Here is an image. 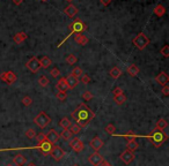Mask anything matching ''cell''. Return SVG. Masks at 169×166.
<instances>
[{
  "label": "cell",
  "mask_w": 169,
  "mask_h": 166,
  "mask_svg": "<svg viewBox=\"0 0 169 166\" xmlns=\"http://www.w3.org/2000/svg\"><path fill=\"white\" fill-rule=\"evenodd\" d=\"M56 98H57L59 102H64L66 99V93H65V92H57V93H56Z\"/></svg>",
  "instance_id": "42"
},
{
  "label": "cell",
  "mask_w": 169,
  "mask_h": 166,
  "mask_svg": "<svg viewBox=\"0 0 169 166\" xmlns=\"http://www.w3.org/2000/svg\"><path fill=\"white\" fill-rule=\"evenodd\" d=\"M65 61L68 64V65H76V61H78V59H76V57L74 56V54H67L66 58H65Z\"/></svg>",
  "instance_id": "31"
},
{
  "label": "cell",
  "mask_w": 169,
  "mask_h": 166,
  "mask_svg": "<svg viewBox=\"0 0 169 166\" xmlns=\"http://www.w3.org/2000/svg\"><path fill=\"white\" fill-rule=\"evenodd\" d=\"M72 166H80L79 164H74V165H72Z\"/></svg>",
  "instance_id": "51"
},
{
  "label": "cell",
  "mask_w": 169,
  "mask_h": 166,
  "mask_svg": "<svg viewBox=\"0 0 169 166\" xmlns=\"http://www.w3.org/2000/svg\"><path fill=\"white\" fill-rule=\"evenodd\" d=\"M106 131H107L108 134H110V135H114L116 131V127L112 125V123H109L107 127H106Z\"/></svg>",
  "instance_id": "37"
},
{
  "label": "cell",
  "mask_w": 169,
  "mask_h": 166,
  "mask_svg": "<svg viewBox=\"0 0 169 166\" xmlns=\"http://www.w3.org/2000/svg\"><path fill=\"white\" fill-rule=\"evenodd\" d=\"M54 144H51L49 141H43L41 144H38V148H40V151L42 152V155L44 156H49L50 152H51V149H52Z\"/></svg>",
  "instance_id": "10"
},
{
  "label": "cell",
  "mask_w": 169,
  "mask_h": 166,
  "mask_svg": "<svg viewBox=\"0 0 169 166\" xmlns=\"http://www.w3.org/2000/svg\"><path fill=\"white\" fill-rule=\"evenodd\" d=\"M60 137H62L63 140L65 141H71L72 140V136H73V134H72V131H70V129H64L63 131V133L60 134Z\"/></svg>",
  "instance_id": "28"
},
{
  "label": "cell",
  "mask_w": 169,
  "mask_h": 166,
  "mask_svg": "<svg viewBox=\"0 0 169 166\" xmlns=\"http://www.w3.org/2000/svg\"><path fill=\"white\" fill-rule=\"evenodd\" d=\"M34 122L40 127V128H45V127L51 122V118H50L45 112H41V113H38V115L34 119Z\"/></svg>",
  "instance_id": "5"
},
{
  "label": "cell",
  "mask_w": 169,
  "mask_h": 166,
  "mask_svg": "<svg viewBox=\"0 0 169 166\" xmlns=\"http://www.w3.org/2000/svg\"><path fill=\"white\" fill-rule=\"evenodd\" d=\"M147 139H148V141H150V142H151L152 144L154 145L155 148H160L161 145L163 144L166 141H167L168 135L165 134L163 131L154 129V131H152V134H150V135L147 136Z\"/></svg>",
  "instance_id": "2"
},
{
  "label": "cell",
  "mask_w": 169,
  "mask_h": 166,
  "mask_svg": "<svg viewBox=\"0 0 169 166\" xmlns=\"http://www.w3.org/2000/svg\"><path fill=\"white\" fill-rule=\"evenodd\" d=\"M89 145H90V148L93 149L95 152H98L103 148V141L98 136H95L93 140L89 142Z\"/></svg>",
  "instance_id": "12"
},
{
  "label": "cell",
  "mask_w": 169,
  "mask_h": 166,
  "mask_svg": "<svg viewBox=\"0 0 169 166\" xmlns=\"http://www.w3.org/2000/svg\"><path fill=\"white\" fill-rule=\"evenodd\" d=\"M40 62H41V67H43V68H49L50 66L52 65V60L49 57H46V56L42 57Z\"/></svg>",
  "instance_id": "25"
},
{
  "label": "cell",
  "mask_w": 169,
  "mask_h": 166,
  "mask_svg": "<svg viewBox=\"0 0 169 166\" xmlns=\"http://www.w3.org/2000/svg\"><path fill=\"white\" fill-rule=\"evenodd\" d=\"M50 155H51V157L54 158V160L59 162V160H62L63 157L65 156V152H64V150H63L62 148H59L58 145H54L52 149H51V152H50Z\"/></svg>",
  "instance_id": "8"
},
{
  "label": "cell",
  "mask_w": 169,
  "mask_h": 166,
  "mask_svg": "<svg viewBox=\"0 0 169 166\" xmlns=\"http://www.w3.org/2000/svg\"><path fill=\"white\" fill-rule=\"evenodd\" d=\"M160 53L165 58H168L169 57V46H168V45H165L163 48H161V50H160Z\"/></svg>",
  "instance_id": "38"
},
{
  "label": "cell",
  "mask_w": 169,
  "mask_h": 166,
  "mask_svg": "<svg viewBox=\"0 0 169 166\" xmlns=\"http://www.w3.org/2000/svg\"><path fill=\"white\" fill-rule=\"evenodd\" d=\"M68 28H70V31H71V32L68 34V36H67L66 38L71 37V36L73 35V34H74V35H76V34H81L82 31H84V29H86V26L84 24V22L78 19V20H74V22H73V23H72V24L70 27H68ZM66 38H65V39H66ZM65 39H64V40H65ZM64 40H63V42H64ZM63 42L60 44H59V45H58V48H59V46L62 45Z\"/></svg>",
  "instance_id": "3"
},
{
  "label": "cell",
  "mask_w": 169,
  "mask_h": 166,
  "mask_svg": "<svg viewBox=\"0 0 169 166\" xmlns=\"http://www.w3.org/2000/svg\"><path fill=\"white\" fill-rule=\"evenodd\" d=\"M67 2H71V1H73V0H66Z\"/></svg>",
  "instance_id": "52"
},
{
  "label": "cell",
  "mask_w": 169,
  "mask_h": 166,
  "mask_svg": "<svg viewBox=\"0 0 169 166\" xmlns=\"http://www.w3.org/2000/svg\"><path fill=\"white\" fill-rule=\"evenodd\" d=\"M65 81H66L67 85H68V89H74L78 85V83H79V79L74 77L72 74H70L67 77H65Z\"/></svg>",
  "instance_id": "18"
},
{
  "label": "cell",
  "mask_w": 169,
  "mask_h": 166,
  "mask_svg": "<svg viewBox=\"0 0 169 166\" xmlns=\"http://www.w3.org/2000/svg\"><path fill=\"white\" fill-rule=\"evenodd\" d=\"M70 147H71L72 150L76 153L81 152V151L84 149V144L79 140V139H72V140L70 141Z\"/></svg>",
  "instance_id": "9"
},
{
  "label": "cell",
  "mask_w": 169,
  "mask_h": 166,
  "mask_svg": "<svg viewBox=\"0 0 169 166\" xmlns=\"http://www.w3.org/2000/svg\"><path fill=\"white\" fill-rule=\"evenodd\" d=\"M126 148H128V150L129 151H131V152H134L137 149L139 148V144L137 143V141H130V142H128V144H126Z\"/></svg>",
  "instance_id": "27"
},
{
  "label": "cell",
  "mask_w": 169,
  "mask_h": 166,
  "mask_svg": "<svg viewBox=\"0 0 169 166\" xmlns=\"http://www.w3.org/2000/svg\"><path fill=\"white\" fill-rule=\"evenodd\" d=\"M94 117H95L94 112L86 104H80L72 113V119L76 121V126H79L80 128L88 126Z\"/></svg>",
  "instance_id": "1"
},
{
  "label": "cell",
  "mask_w": 169,
  "mask_h": 166,
  "mask_svg": "<svg viewBox=\"0 0 169 166\" xmlns=\"http://www.w3.org/2000/svg\"><path fill=\"white\" fill-rule=\"evenodd\" d=\"M74 40H76L78 44H80V45H87V43L89 42V39L86 37V36L81 35V34H76L74 36Z\"/></svg>",
  "instance_id": "23"
},
{
  "label": "cell",
  "mask_w": 169,
  "mask_h": 166,
  "mask_svg": "<svg viewBox=\"0 0 169 166\" xmlns=\"http://www.w3.org/2000/svg\"><path fill=\"white\" fill-rule=\"evenodd\" d=\"M94 98L93 96V93L90 91H84V93H82V99H84V102H89V101H92Z\"/></svg>",
  "instance_id": "34"
},
{
  "label": "cell",
  "mask_w": 169,
  "mask_h": 166,
  "mask_svg": "<svg viewBox=\"0 0 169 166\" xmlns=\"http://www.w3.org/2000/svg\"><path fill=\"white\" fill-rule=\"evenodd\" d=\"M168 127V122H167V120L166 119H159L158 120V122H156L155 125V129L156 131H163Z\"/></svg>",
  "instance_id": "22"
},
{
  "label": "cell",
  "mask_w": 169,
  "mask_h": 166,
  "mask_svg": "<svg viewBox=\"0 0 169 166\" xmlns=\"http://www.w3.org/2000/svg\"><path fill=\"white\" fill-rule=\"evenodd\" d=\"M41 1H48V0H41Z\"/></svg>",
  "instance_id": "53"
},
{
  "label": "cell",
  "mask_w": 169,
  "mask_h": 166,
  "mask_svg": "<svg viewBox=\"0 0 169 166\" xmlns=\"http://www.w3.org/2000/svg\"><path fill=\"white\" fill-rule=\"evenodd\" d=\"M0 80L1 81H4L5 83H7V84H13V83L16 82V80H18V76L16 74L14 73V72H4V73H1L0 74Z\"/></svg>",
  "instance_id": "6"
},
{
  "label": "cell",
  "mask_w": 169,
  "mask_h": 166,
  "mask_svg": "<svg viewBox=\"0 0 169 166\" xmlns=\"http://www.w3.org/2000/svg\"><path fill=\"white\" fill-rule=\"evenodd\" d=\"M56 89L58 90V92H65L66 93L68 91V85H67L65 77H62L57 83H56Z\"/></svg>",
  "instance_id": "16"
},
{
  "label": "cell",
  "mask_w": 169,
  "mask_h": 166,
  "mask_svg": "<svg viewBox=\"0 0 169 166\" xmlns=\"http://www.w3.org/2000/svg\"><path fill=\"white\" fill-rule=\"evenodd\" d=\"M74 77H76V79H79L81 75L84 74V72H82V69H81V67H74L73 68V70H72V73H71Z\"/></svg>",
  "instance_id": "32"
},
{
  "label": "cell",
  "mask_w": 169,
  "mask_h": 166,
  "mask_svg": "<svg viewBox=\"0 0 169 166\" xmlns=\"http://www.w3.org/2000/svg\"><path fill=\"white\" fill-rule=\"evenodd\" d=\"M133 44L138 50H144V48L150 44V39H148V37H147L145 34L140 32V34H138L137 37L133 39Z\"/></svg>",
  "instance_id": "4"
},
{
  "label": "cell",
  "mask_w": 169,
  "mask_h": 166,
  "mask_svg": "<svg viewBox=\"0 0 169 166\" xmlns=\"http://www.w3.org/2000/svg\"><path fill=\"white\" fill-rule=\"evenodd\" d=\"M101 4L103 6H109V5L111 4V0H101Z\"/></svg>",
  "instance_id": "47"
},
{
  "label": "cell",
  "mask_w": 169,
  "mask_h": 166,
  "mask_svg": "<svg viewBox=\"0 0 169 166\" xmlns=\"http://www.w3.org/2000/svg\"><path fill=\"white\" fill-rule=\"evenodd\" d=\"M166 12H167V9H166V7L163 6V5H156L155 7H154V9H153V13L155 14L156 16H159V18H161V16H163L166 14Z\"/></svg>",
  "instance_id": "21"
},
{
  "label": "cell",
  "mask_w": 169,
  "mask_h": 166,
  "mask_svg": "<svg viewBox=\"0 0 169 166\" xmlns=\"http://www.w3.org/2000/svg\"><path fill=\"white\" fill-rule=\"evenodd\" d=\"M114 101L117 105H123L126 102V96H125L124 93H122V95H118V96H114Z\"/></svg>",
  "instance_id": "30"
},
{
  "label": "cell",
  "mask_w": 169,
  "mask_h": 166,
  "mask_svg": "<svg viewBox=\"0 0 169 166\" xmlns=\"http://www.w3.org/2000/svg\"><path fill=\"white\" fill-rule=\"evenodd\" d=\"M38 84H40L41 87L45 88L48 84H49V80H48V77H45V76H41L40 79H38Z\"/></svg>",
  "instance_id": "35"
},
{
  "label": "cell",
  "mask_w": 169,
  "mask_h": 166,
  "mask_svg": "<svg viewBox=\"0 0 169 166\" xmlns=\"http://www.w3.org/2000/svg\"><path fill=\"white\" fill-rule=\"evenodd\" d=\"M64 13L66 14L68 18H74L76 14L79 13V9L76 8L74 5L70 4L67 7H65V9H64Z\"/></svg>",
  "instance_id": "15"
},
{
  "label": "cell",
  "mask_w": 169,
  "mask_h": 166,
  "mask_svg": "<svg viewBox=\"0 0 169 166\" xmlns=\"http://www.w3.org/2000/svg\"><path fill=\"white\" fill-rule=\"evenodd\" d=\"M27 37H28L27 34L21 31V32L15 34V36L13 37V40H14V43H16V44H22L24 40L27 39Z\"/></svg>",
  "instance_id": "20"
},
{
  "label": "cell",
  "mask_w": 169,
  "mask_h": 166,
  "mask_svg": "<svg viewBox=\"0 0 169 166\" xmlns=\"http://www.w3.org/2000/svg\"><path fill=\"white\" fill-rule=\"evenodd\" d=\"M102 160H103L102 155H100L98 152H95V151H94L92 155H89V157H88V162L94 166H98Z\"/></svg>",
  "instance_id": "13"
},
{
  "label": "cell",
  "mask_w": 169,
  "mask_h": 166,
  "mask_svg": "<svg viewBox=\"0 0 169 166\" xmlns=\"http://www.w3.org/2000/svg\"><path fill=\"white\" fill-rule=\"evenodd\" d=\"M6 166H13V165H11V164H9V165H6Z\"/></svg>",
  "instance_id": "54"
},
{
  "label": "cell",
  "mask_w": 169,
  "mask_h": 166,
  "mask_svg": "<svg viewBox=\"0 0 169 166\" xmlns=\"http://www.w3.org/2000/svg\"><path fill=\"white\" fill-rule=\"evenodd\" d=\"M109 74H110V76H111L112 79L117 80L120 75H122V70H120L118 67H114V68L110 70V73H109Z\"/></svg>",
  "instance_id": "29"
},
{
  "label": "cell",
  "mask_w": 169,
  "mask_h": 166,
  "mask_svg": "<svg viewBox=\"0 0 169 166\" xmlns=\"http://www.w3.org/2000/svg\"><path fill=\"white\" fill-rule=\"evenodd\" d=\"M59 134H58L57 131H54V129H51V131L45 135V139H46V141H49L51 144H54V143H57L58 141H59Z\"/></svg>",
  "instance_id": "14"
},
{
  "label": "cell",
  "mask_w": 169,
  "mask_h": 166,
  "mask_svg": "<svg viewBox=\"0 0 169 166\" xmlns=\"http://www.w3.org/2000/svg\"><path fill=\"white\" fill-rule=\"evenodd\" d=\"M22 1H23V0H13L14 5H16V6H19V5L22 4Z\"/></svg>",
  "instance_id": "49"
},
{
  "label": "cell",
  "mask_w": 169,
  "mask_h": 166,
  "mask_svg": "<svg viewBox=\"0 0 169 166\" xmlns=\"http://www.w3.org/2000/svg\"><path fill=\"white\" fill-rule=\"evenodd\" d=\"M50 74H51V76H52V77H58V76L60 75V72H59V69H58V68H52V69H51V72H50Z\"/></svg>",
  "instance_id": "44"
},
{
  "label": "cell",
  "mask_w": 169,
  "mask_h": 166,
  "mask_svg": "<svg viewBox=\"0 0 169 166\" xmlns=\"http://www.w3.org/2000/svg\"><path fill=\"white\" fill-rule=\"evenodd\" d=\"M155 81L159 83L160 85H166V84H168V81H169L168 74L165 73V72H161L160 74L155 77Z\"/></svg>",
  "instance_id": "17"
},
{
  "label": "cell",
  "mask_w": 169,
  "mask_h": 166,
  "mask_svg": "<svg viewBox=\"0 0 169 166\" xmlns=\"http://www.w3.org/2000/svg\"><path fill=\"white\" fill-rule=\"evenodd\" d=\"M13 163L15 166H24L26 165V163H27V158L26 156H23V155H16L13 159Z\"/></svg>",
  "instance_id": "19"
},
{
  "label": "cell",
  "mask_w": 169,
  "mask_h": 166,
  "mask_svg": "<svg viewBox=\"0 0 169 166\" xmlns=\"http://www.w3.org/2000/svg\"><path fill=\"white\" fill-rule=\"evenodd\" d=\"M98 166H111V164H110V163H108V162H106V160H102V162L100 163Z\"/></svg>",
  "instance_id": "48"
},
{
  "label": "cell",
  "mask_w": 169,
  "mask_h": 166,
  "mask_svg": "<svg viewBox=\"0 0 169 166\" xmlns=\"http://www.w3.org/2000/svg\"><path fill=\"white\" fill-rule=\"evenodd\" d=\"M136 137H137V135H136L132 131H128V133L124 135V139H126L128 142H130V141H134V140H136Z\"/></svg>",
  "instance_id": "33"
},
{
  "label": "cell",
  "mask_w": 169,
  "mask_h": 166,
  "mask_svg": "<svg viewBox=\"0 0 169 166\" xmlns=\"http://www.w3.org/2000/svg\"><path fill=\"white\" fill-rule=\"evenodd\" d=\"M26 136H27L28 139H35L36 137V131L35 129H32V128H29V129H27L26 131Z\"/></svg>",
  "instance_id": "36"
},
{
  "label": "cell",
  "mask_w": 169,
  "mask_h": 166,
  "mask_svg": "<svg viewBox=\"0 0 169 166\" xmlns=\"http://www.w3.org/2000/svg\"><path fill=\"white\" fill-rule=\"evenodd\" d=\"M162 93H163L165 96H168V93H169V87H168V84L163 85V89H162Z\"/></svg>",
  "instance_id": "46"
},
{
  "label": "cell",
  "mask_w": 169,
  "mask_h": 166,
  "mask_svg": "<svg viewBox=\"0 0 169 166\" xmlns=\"http://www.w3.org/2000/svg\"><path fill=\"white\" fill-rule=\"evenodd\" d=\"M70 131H72V134H79L81 131V128L79 126H76V125H72L70 127Z\"/></svg>",
  "instance_id": "43"
},
{
  "label": "cell",
  "mask_w": 169,
  "mask_h": 166,
  "mask_svg": "<svg viewBox=\"0 0 169 166\" xmlns=\"http://www.w3.org/2000/svg\"><path fill=\"white\" fill-rule=\"evenodd\" d=\"M59 126L62 127V128H64V129H70V127L72 126V121L68 118L65 117V118H63L62 120H60Z\"/></svg>",
  "instance_id": "26"
},
{
  "label": "cell",
  "mask_w": 169,
  "mask_h": 166,
  "mask_svg": "<svg viewBox=\"0 0 169 166\" xmlns=\"http://www.w3.org/2000/svg\"><path fill=\"white\" fill-rule=\"evenodd\" d=\"M26 67L30 70L31 73H37V72L41 69V62L36 57H32L31 59H29L27 61Z\"/></svg>",
  "instance_id": "7"
},
{
  "label": "cell",
  "mask_w": 169,
  "mask_h": 166,
  "mask_svg": "<svg viewBox=\"0 0 169 166\" xmlns=\"http://www.w3.org/2000/svg\"><path fill=\"white\" fill-rule=\"evenodd\" d=\"M112 93H114V96H118V95H122V93H123V90H122V88L117 87L112 90Z\"/></svg>",
  "instance_id": "45"
},
{
  "label": "cell",
  "mask_w": 169,
  "mask_h": 166,
  "mask_svg": "<svg viewBox=\"0 0 169 166\" xmlns=\"http://www.w3.org/2000/svg\"><path fill=\"white\" fill-rule=\"evenodd\" d=\"M36 140H37V143L38 144H41L43 141H45L46 139H45V134H43V133H40V134H36Z\"/></svg>",
  "instance_id": "40"
},
{
  "label": "cell",
  "mask_w": 169,
  "mask_h": 166,
  "mask_svg": "<svg viewBox=\"0 0 169 166\" xmlns=\"http://www.w3.org/2000/svg\"><path fill=\"white\" fill-rule=\"evenodd\" d=\"M126 72H128V74L130 75V76H137V75L139 74V68L137 65H130L129 67H128V69H126Z\"/></svg>",
  "instance_id": "24"
},
{
  "label": "cell",
  "mask_w": 169,
  "mask_h": 166,
  "mask_svg": "<svg viewBox=\"0 0 169 166\" xmlns=\"http://www.w3.org/2000/svg\"><path fill=\"white\" fill-rule=\"evenodd\" d=\"M134 153L131 152V151H129V150H125L124 152H122V155H120V160L124 163V164H126V165H129V164H131V163L133 162L134 159Z\"/></svg>",
  "instance_id": "11"
},
{
  "label": "cell",
  "mask_w": 169,
  "mask_h": 166,
  "mask_svg": "<svg viewBox=\"0 0 169 166\" xmlns=\"http://www.w3.org/2000/svg\"><path fill=\"white\" fill-rule=\"evenodd\" d=\"M27 166H37V165H36V164H35V163H28V164H27Z\"/></svg>",
  "instance_id": "50"
},
{
  "label": "cell",
  "mask_w": 169,
  "mask_h": 166,
  "mask_svg": "<svg viewBox=\"0 0 169 166\" xmlns=\"http://www.w3.org/2000/svg\"><path fill=\"white\" fill-rule=\"evenodd\" d=\"M22 104L24 105V106H29V105L32 104V99H31V97L29 96H24L22 98Z\"/></svg>",
  "instance_id": "39"
},
{
  "label": "cell",
  "mask_w": 169,
  "mask_h": 166,
  "mask_svg": "<svg viewBox=\"0 0 169 166\" xmlns=\"http://www.w3.org/2000/svg\"><path fill=\"white\" fill-rule=\"evenodd\" d=\"M80 77H81V82L84 83V84H88V83H90V76H89L88 74H82Z\"/></svg>",
  "instance_id": "41"
}]
</instances>
